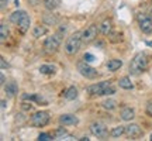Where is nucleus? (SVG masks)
Returning <instances> with one entry per match:
<instances>
[{"label":"nucleus","mask_w":152,"mask_h":141,"mask_svg":"<svg viewBox=\"0 0 152 141\" xmlns=\"http://www.w3.org/2000/svg\"><path fill=\"white\" fill-rule=\"evenodd\" d=\"M4 93L7 95V98H14L17 93H18V85H17V82H14V81L7 82V85H4Z\"/></svg>","instance_id":"ddd939ff"},{"label":"nucleus","mask_w":152,"mask_h":141,"mask_svg":"<svg viewBox=\"0 0 152 141\" xmlns=\"http://www.w3.org/2000/svg\"><path fill=\"white\" fill-rule=\"evenodd\" d=\"M14 1H16V3H14V4H16V6H18V4H20V1H18V0H14Z\"/></svg>","instance_id":"58836bf2"},{"label":"nucleus","mask_w":152,"mask_h":141,"mask_svg":"<svg viewBox=\"0 0 152 141\" xmlns=\"http://www.w3.org/2000/svg\"><path fill=\"white\" fill-rule=\"evenodd\" d=\"M106 66H107V69L110 70V72H115V70H118L121 66H123V61L121 59H110L107 64H106Z\"/></svg>","instance_id":"2eb2a0df"},{"label":"nucleus","mask_w":152,"mask_h":141,"mask_svg":"<svg viewBox=\"0 0 152 141\" xmlns=\"http://www.w3.org/2000/svg\"><path fill=\"white\" fill-rule=\"evenodd\" d=\"M125 134L128 137H131V138H137V137L142 136V129L138 124L131 123V124L125 126Z\"/></svg>","instance_id":"9b49d317"},{"label":"nucleus","mask_w":152,"mask_h":141,"mask_svg":"<svg viewBox=\"0 0 152 141\" xmlns=\"http://www.w3.org/2000/svg\"><path fill=\"white\" fill-rule=\"evenodd\" d=\"M151 17H152V10H151Z\"/></svg>","instance_id":"a19ab883"},{"label":"nucleus","mask_w":152,"mask_h":141,"mask_svg":"<svg viewBox=\"0 0 152 141\" xmlns=\"http://www.w3.org/2000/svg\"><path fill=\"white\" fill-rule=\"evenodd\" d=\"M44 21H45V24H48V26H52V24H56V17L52 16V14H47V16H44Z\"/></svg>","instance_id":"cd10ccee"},{"label":"nucleus","mask_w":152,"mask_h":141,"mask_svg":"<svg viewBox=\"0 0 152 141\" xmlns=\"http://www.w3.org/2000/svg\"><path fill=\"white\" fill-rule=\"evenodd\" d=\"M118 86L121 87V89H127V90H130V89L134 87V83L131 82V79L128 78V76H124V78H121V79L118 81Z\"/></svg>","instance_id":"aec40b11"},{"label":"nucleus","mask_w":152,"mask_h":141,"mask_svg":"<svg viewBox=\"0 0 152 141\" xmlns=\"http://www.w3.org/2000/svg\"><path fill=\"white\" fill-rule=\"evenodd\" d=\"M86 90L90 96H110V95L115 93V87L111 85L110 81H104L87 86Z\"/></svg>","instance_id":"f257e3e1"},{"label":"nucleus","mask_w":152,"mask_h":141,"mask_svg":"<svg viewBox=\"0 0 152 141\" xmlns=\"http://www.w3.org/2000/svg\"><path fill=\"white\" fill-rule=\"evenodd\" d=\"M44 3V7L47 9V10H56L58 7L61 6V0H42Z\"/></svg>","instance_id":"a211bd4d"},{"label":"nucleus","mask_w":152,"mask_h":141,"mask_svg":"<svg viewBox=\"0 0 152 141\" xmlns=\"http://www.w3.org/2000/svg\"><path fill=\"white\" fill-rule=\"evenodd\" d=\"M23 100H34V102H38V103L47 104V100L42 96H39V95H28V93H24L23 95Z\"/></svg>","instance_id":"412c9836"},{"label":"nucleus","mask_w":152,"mask_h":141,"mask_svg":"<svg viewBox=\"0 0 152 141\" xmlns=\"http://www.w3.org/2000/svg\"><path fill=\"white\" fill-rule=\"evenodd\" d=\"M137 20H138V26H140V30H141L142 33L144 34L152 33V17L141 13V14L137 16Z\"/></svg>","instance_id":"0eeeda50"},{"label":"nucleus","mask_w":152,"mask_h":141,"mask_svg":"<svg viewBox=\"0 0 152 141\" xmlns=\"http://www.w3.org/2000/svg\"><path fill=\"white\" fill-rule=\"evenodd\" d=\"M64 96H65L66 100H75V99L77 98V89H76L75 86H69L65 92H64Z\"/></svg>","instance_id":"6ab92c4d"},{"label":"nucleus","mask_w":152,"mask_h":141,"mask_svg":"<svg viewBox=\"0 0 152 141\" xmlns=\"http://www.w3.org/2000/svg\"><path fill=\"white\" fill-rule=\"evenodd\" d=\"M23 109H24V110H31L33 106H31V104H28V103H23Z\"/></svg>","instance_id":"72a5a7b5"},{"label":"nucleus","mask_w":152,"mask_h":141,"mask_svg":"<svg viewBox=\"0 0 152 141\" xmlns=\"http://www.w3.org/2000/svg\"><path fill=\"white\" fill-rule=\"evenodd\" d=\"M58 121H59L61 126H75L79 123V119L76 117L75 114L66 113V114H61Z\"/></svg>","instance_id":"9d476101"},{"label":"nucleus","mask_w":152,"mask_h":141,"mask_svg":"<svg viewBox=\"0 0 152 141\" xmlns=\"http://www.w3.org/2000/svg\"><path fill=\"white\" fill-rule=\"evenodd\" d=\"M30 24H31V20H30L28 14L26 13V14L23 16V18L18 23H17L16 26H17V28H18V31H20V33H21V34H26L28 31V28H30Z\"/></svg>","instance_id":"f8f14e48"},{"label":"nucleus","mask_w":152,"mask_h":141,"mask_svg":"<svg viewBox=\"0 0 152 141\" xmlns=\"http://www.w3.org/2000/svg\"><path fill=\"white\" fill-rule=\"evenodd\" d=\"M79 140H80V141H87V140H89V138H87V137H80Z\"/></svg>","instance_id":"4c0bfd02"},{"label":"nucleus","mask_w":152,"mask_h":141,"mask_svg":"<svg viewBox=\"0 0 152 141\" xmlns=\"http://www.w3.org/2000/svg\"><path fill=\"white\" fill-rule=\"evenodd\" d=\"M83 61H86V62H93V61H94V55L86 52V54L83 55Z\"/></svg>","instance_id":"2f4dec72"},{"label":"nucleus","mask_w":152,"mask_h":141,"mask_svg":"<svg viewBox=\"0 0 152 141\" xmlns=\"http://www.w3.org/2000/svg\"><path fill=\"white\" fill-rule=\"evenodd\" d=\"M0 62H1V69H6V68H9V64H6L4 58H1V59H0Z\"/></svg>","instance_id":"473e14b6"},{"label":"nucleus","mask_w":152,"mask_h":141,"mask_svg":"<svg viewBox=\"0 0 152 141\" xmlns=\"http://www.w3.org/2000/svg\"><path fill=\"white\" fill-rule=\"evenodd\" d=\"M147 68H148V57L145 52H138L130 62L131 75H141Z\"/></svg>","instance_id":"f03ea898"},{"label":"nucleus","mask_w":152,"mask_h":141,"mask_svg":"<svg viewBox=\"0 0 152 141\" xmlns=\"http://www.w3.org/2000/svg\"><path fill=\"white\" fill-rule=\"evenodd\" d=\"M7 38H9V28L6 26V23H1L0 24V40L6 41Z\"/></svg>","instance_id":"a878e982"},{"label":"nucleus","mask_w":152,"mask_h":141,"mask_svg":"<svg viewBox=\"0 0 152 141\" xmlns=\"http://www.w3.org/2000/svg\"><path fill=\"white\" fill-rule=\"evenodd\" d=\"M76 68L79 70V73H80L83 78H86V79H96L99 76L97 69H94L93 66H90L89 62H86V61L77 62V64H76Z\"/></svg>","instance_id":"39448f33"},{"label":"nucleus","mask_w":152,"mask_h":141,"mask_svg":"<svg viewBox=\"0 0 152 141\" xmlns=\"http://www.w3.org/2000/svg\"><path fill=\"white\" fill-rule=\"evenodd\" d=\"M102 106H103L106 110H114V109L117 107V102L113 100V99H106L102 102Z\"/></svg>","instance_id":"393cba45"},{"label":"nucleus","mask_w":152,"mask_h":141,"mask_svg":"<svg viewBox=\"0 0 152 141\" xmlns=\"http://www.w3.org/2000/svg\"><path fill=\"white\" fill-rule=\"evenodd\" d=\"M149 140H151V141H152V133H151V136H149Z\"/></svg>","instance_id":"ea45409f"},{"label":"nucleus","mask_w":152,"mask_h":141,"mask_svg":"<svg viewBox=\"0 0 152 141\" xmlns=\"http://www.w3.org/2000/svg\"><path fill=\"white\" fill-rule=\"evenodd\" d=\"M145 113H147V116L152 117V100L151 102H148L147 106H145Z\"/></svg>","instance_id":"7c9ffc66"},{"label":"nucleus","mask_w":152,"mask_h":141,"mask_svg":"<svg viewBox=\"0 0 152 141\" xmlns=\"http://www.w3.org/2000/svg\"><path fill=\"white\" fill-rule=\"evenodd\" d=\"M24 14H26V11H23V10L13 11V13L10 14V21L14 23V24H17V23H18L23 18V16H24Z\"/></svg>","instance_id":"b1692460"},{"label":"nucleus","mask_w":152,"mask_h":141,"mask_svg":"<svg viewBox=\"0 0 152 141\" xmlns=\"http://www.w3.org/2000/svg\"><path fill=\"white\" fill-rule=\"evenodd\" d=\"M38 140L39 141H51V140H54V136H51L48 133H41V134L38 136Z\"/></svg>","instance_id":"c756f323"},{"label":"nucleus","mask_w":152,"mask_h":141,"mask_svg":"<svg viewBox=\"0 0 152 141\" xmlns=\"http://www.w3.org/2000/svg\"><path fill=\"white\" fill-rule=\"evenodd\" d=\"M6 4H7V0H1V9H4Z\"/></svg>","instance_id":"c9c22d12"},{"label":"nucleus","mask_w":152,"mask_h":141,"mask_svg":"<svg viewBox=\"0 0 152 141\" xmlns=\"http://www.w3.org/2000/svg\"><path fill=\"white\" fill-rule=\"evenodd\" d=\"M99 31H100V28H99L96 24H90L89 27H86L83 31H82V41L86 43V44L92 43L93 40H96Z\"/></svg>","instance_id":"6e6552de"},{"label":"nucleus","mask_w":152,"mask_h":141,"mask_svg":"<svg viewBox=\"0 0 152 141\" xmlns=\"http://www.w3.org/2000/svg\"><path fill=\"white\" fill-rule=\"evenodd\" d=\"M90 133L94 137H106L107 134V127L102 121H94L90 124Z\"/></svg>","instance_id":"1a4fd4ad"},{"label":"nucleus","mask_w":152,"mask_h":141,"mask_svg":"<svg viewBox=\"0 0 152 141\" xmlns=\"http://www.w3.org/2000/svg\"><path fill=\"white\" fill-rule=\"evenodd\" d=\"M6 107V100H1V109Z\"/></svg>","instance_id":"e433bc0d"},{"label":"nucleus","mask_w":152,"mask_h":141,"mask_svg":"<svg viewBox=\"0 0 152 141\" xmlns=\"http://www.w3.org/2000/svg\"><path fill=\"white\" fill-rule=\"evenodd\" d=\"M48 33V28L45 27V26H35L33 30V37L34 38H39L45 35V34Z\"/></svg>","instance_id":"4be33fe9"},{"label":"nucleus","mask_w":152,"mask_h":141,"mask_svg":"<svg viewBox=\"0 0 152 141\" xmlns=\"http://www.w3.org/2000/svg\"><path fill=\"white\" fill-rule=\"evenodd\" d=\"M123 134H125V126H117V127H114L113 130L110 131V136L113 138H118Z\"/></svg>","instance_id":"5701e85b"},{"label":"nucleus","mask_w":152,"mask_h":141,"mask_svg":"<svg viewBox=\"0 0 152 141\" xmlns=\"http://www.w3.org/2000/svg\"><path fill=\"white\" fill-rule=\"evenodd\" d=\"M39 72L42 75H54L55 72H56V66L51 65V64H45V65L39 66Z\"/></svg>","instance_id":"f3484780"},{"label":"nucleus","mask_w":152,"mask_h":141,"mask_svg":"<svg viewBox=\"0 0 152 141\" xmlns=\"http://www.w3.org/2000/svg\"><path fill=\"white\" fill-rule=\"evenodd\" d=\"M123 40V35H121V33H115V31H111V33L109 34V41L113 44H117L120 43Z\"/></svg>","instance_id":"bb28decb"},{"label":"nucleus","mask_w":152,"mask_h":141,"mask_svg":"<svg viewBox=\"0 0 152 141\" xmlns=\"http://www.w3.org/2000/svg\"><path fill=\"white\" fill-rule=\"evenodd\" d=\"M59 45H61V34L59 33L49 35V37H47L45 41H44V49H45V52H48V54H55V52L59 49Z\"/></svg>","instance_id":"20e7f679"},{"label":"nucleus","mask_w":152,"mask_h":141,"mask_svg":"<svg viewBox=\"0 0 152 141\" xmlns=\"http://www.w3.org/2000/svg\"><path fill=\"white\" fill-rule=\"evenodd\" d=\"M0 83H1V85H6V78H4V75H3V73H1V75H0Z\"/></svg>","instance_id":"f704fd0d"},{"label":"nucleus","mask_w":152,"mask_h":141,"mask_svg":"<svg viewBox=\"0 0 152 141\" xmlns=\"http://www.w3.org/2000/svg\"><path fill=\"white\" fill-rule=\"evenodd\" d=\"M49 120H51V116L48 112H37L31 116L30 123L34 127H45L49 123Z\"/></svg>","instance_id":"423d86ee"},{"label":"nucleus","mask_w":152,"mask_h":141,"mask_svg":"<svg viewBox=\"0 0 152 141\" xmlns=\"http://www.w3.org/2000/svg\"><path fill=\"white\" fill-rule=\"evenodd\" d=\"M66 134V130L64 129V127H59V129H56V130L54 131V138H61V137H64Z\"/></svg>","instance_id":"c85d7f7f"},{"label":"nucleus","mask_w":152,"mask_h":141,"mask_svg":"<svg viewBox=\"0 0 152 141\" xmlns=\"http://www.w3.org/2000/svg\"><path fill=\"white\" fill-rule=\"evenodd\" d=\"M121 119L124 120V121H131V120L135 117V110L132 107H124L121 110Z\"/></svg>","instance_id":"4468645a"},{"label":"nucleus","mask_w":152,"mask_h":141,"mask_svg":"<svg viewBox=\"0 0 152 141\" xmlns=\"http://www.w3.org/2000/svg\"><path fill=\"white\" fill-rule=\"evenodd\" d=\"M99 28H100V33H102V34H104V35H109V34L113 31L111 20H104V21L99 26Z\"/></svg>","instance_id":"dca6fc26"},{"label":"nucleus","mask_w":152,"mask_h":141,"mask_svg":"<svg viewBox=\"0 0 152 141\" xmlns=\"http://www.w3.org/2000/svg\"><path fill=\"white\" fill-rule=\"evenodd\" d=\"M82 33H75L72 34L71 37H68L65 43V52L68 55H75L79 49H80L82 45Z\"/></svg>","instance_id":"7ed1b4c3"}]
</instances>
